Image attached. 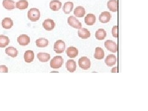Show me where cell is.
Instances as JSON below:
<instances>
[{"instance_id": "6da1fadb", "label": "cell", "mask_w": 148, "mask_h": 111, "mask_svg": "<svg viewBox=\"0 0 148 111\" xmlns=\"http://www.w3.org/2000/svg\"><path fill=\"white\" fill-rule=\"evenodd\" d=\"M28 18L32 22H36L40 19V12L38 9L31 8L27 13Z\"/></svg>"}, {"instance_id": "7a4b0ae2", "label": "cell", "mask_w": 148, "mask_h": 111, "mask_svg": "<svg viewBox=\"0 0 148 111\" xmlns=\"http://www.w3.org/2000/svg\"><path fill=\"white\" fill-rule=\"evenodd\" d=\"M64 62V59L62 56H56L54 57L50 62V66L54 69H58L61 68Z\"/></svg>"}, {"instance_id": "3957f363", "label": "cell", "mask_w": 148, "mask_h": 111, "mask_svg": "<svg viewBox=\"0 0 148 111\" xmlns=\"http://www.w3.org/2000/svg\"><path fill=\"white\" fill-rule=\"evenodd\" d=\"M78 66L83 70H88L91 67V61L86 56H83L78 60Z\"/></svg>"}, {"instance_id": "277c9868", "label": "cell", "mask_w": 148, "mask_h": 111, "mask_svg": "<svg viewBox=\"0 0 148 111\" xmlns=\"http://www.w3.org/2000/svg\"><path fill=\"white\" fill-rule=\"evenodd\" d=\"M66 49V43L64 41L59 40L56 41L54 45V51L57 54L62 53Z\"/></svg>"}, {"instance_id": "5b68a950", "label": "cell", "mask_w": 148, "mask_h": 111, "mask_svg": "<svg viewBox=\"0 0 148 111\" xmlns=\"http://www.w3.org/2000/svg\"><path fill=\"white\" fill-rule=\"evenodd\" d=\"M67 23L68 24L72 27L74 29H80V28H82V23L78 21L77 18L73 16H70L69 17L67 18Z\"/></svg>"}, {"instance_id": "8992f818", "label": "cell", "mask_w": 148, "mask_h": 111, "mask_svg": "<svg viewBox=\"0 0 148 111\" xmlns=\"http://www.w3.org/2000/svg\"><path fill=\"white\" fill-rule=\"evenodd\" d=\"M104 46L108 50H109L110 52L114 53L117 52V49H118L117 45L112 40H108L107 41H106L104 43Z\"/></svg>"}, {"instance_id": "52a82bcc", "label": "cell", "mask_w": 148, "mask_h": 111, "mask_svg": "<svg viewBox=\"0 0 148 111\" xmlns=\"http://www.w3.org/2000/svg\"><path fill=\"white\" fill-rule=\"evenodd\" d=\"M56 26V24L53 20L51 18H48V19L45 20L43 22V27L44 29L47 31H51L53 30Z\"/></svg>"}, {"instance_id": "ba28073f", "label": "cell", "mask_w": 148, "mask_h": 111, "mask_svg": "<svg viewBox=\"0 0 148 111\" xmlns=\"http://www.w3.org/2000/svg\"><path fill=\"white\" fill-rule=\"evenodd\" d=\"M17 42L21 46H27L30 43V38L28 35L23 34L18 37Z\"/></svg>"}, {"instance_id": "9c48e42d", "label": "cell", "mask_w": 148, "mask_h": 111, "mask_svg": "<svg viewBox=\"0 0 148 111\" xmlns=\"http://www.w3.org/2000/svg\"><path fill=\"white\" fill-rule=\"evenodd\" d=\"M111 18L110 13L108 11H104L101 12L99 17V21L103 24H106L110 21Z\"/></svg>"}, {"instance_id": "30bf717a", "label": "cell", "mask_w": 148, "mask_h": 111, "mask_svg": "<svg viewBox=\"0 0 148 111\" xmlns=\"http://www.w3.org/2000/svg\"><path fill=\"white\" fill-rule=\"evenodd\" d=\"M66 54L70 58H75L78 54V50L74 46H69L66 50Z\"/></svg>"}, {"instance_id": "8fae6325", "label": "cell", "mask_w": 148, "mask_h": 111, "mask_svg": "<svg viewBox=\"0 0 148 111\" xmlns=\"http://www.w3.org/2000/svg\"><path fill=\"white\" fill-rule=\"evenodd\" d=\"M78 35L82 39H87L90 38L91 34L90 31L85 28H80V29H78Z\"/></svg>"}, {"instance_id": "7c38bea8", "label": "cell", "mask_w": 148, "mask_h": 111, "mask_svg": "<svg viewBox=\"0 0 148 111\" xmlns=\"http://www.w3.org/2000/svg\"><path fill=\"white\" fill-rule=\"evenodd\" d=\"M66 67L67 68V70L69 72H74L76 71L77 68V64L75 61L73 59H69L67 61L66 64Z\"/></svg>"}, {"instance_id": "4fadbf2b", "label": "cell", "mask_w": 148, "mask_h": 111, "mask_svg": "<svg viewBox=\"0 0 148 111\" xmlns=\"http://www.w3.org/2000/svg\"><path fill=\"white\" fill-rule=\"evenodd\" d=\"M117 58L114 54H109L105 59V63L109 67H112L116 64Z\"/></svg>"}, {"instance_id": "5bb4252c", "label": "cell", "mask_w": 148, "mask_h": 111, "mask_svg": "<svg viewBox=\"0 0 148 111\" xmlns=\"http://www.w3.org/2000/svg\"><path fill=\"white\" fill-rule=\"evenodd\" d=\"M24 58L25 62L27 63H31L33 62L35 58V54L33 51L27 50L24 54Z\"/></svg>"}, {"instance_id": "9a60e30c", "label": "cell", "mask_w": 148, "mask_h": 111, "mask_svg": "<svg viewBox=\"0 0 148 111\" xmlns=\"http://www.w3.org/2000/svg\"><path fill=\"white\" fill-rule=\"evenodd\" d=\"M62 7V3L58 0H52L49 3V8L53 11H58Z\"/></svg>"}, {"instance_id": "2e32d148", "label": "cell", "mask_w": 148, "mask_h": 111, "mask_svg": "<svg viewBox=\"0 0 148 111\" xmlns=\"http://www.w3.org/2000/svg\"><path fill=\"white\" fill-rule=\"evenodd\" d=\"M3 6L7 10H13L16 8V3L13 0H3Z\"/></svg>"}, {"instance_id": "e0dca14e", "label": "cell", "mask_w": 148, "mask_h": 111, "mask_svg": "<svg viewBox=\"0 0 148 111\" xmlns=\"http://www.w3.org/2000/svg\"><path fill=\"white\" fill-rule=\"evenodd\" d=\"M13 21L11 18L6 17L3 19L1 22L2 27L5 29H10L13 26Z\"/></svg>"}, {"instance_id": "ac0fdd59", "label": "cell", "mask_w": 148, "mask_h": 111, "mask_svg": "<svg viewBox=\"0 0 148 111\" xmlns=\"http://www.w3.org/2000/svg\"><path fill=\"white\" fill-rule=\"evenodd\" d=\"M96 18L93 14H88L85 17V22L87 25H92L95 24Z\"/></svg>"}, {"instance_id": "d6986e66", "label": "cell", "mask_w": 148, "mask_h": 111, "mask_svg": "<svg viewBox=\"0 0 148 111\" xmlns=\"http://www.w3.org/2000/svg\"><path fill=\"white\" fill-rule=\"evenodd\" d=\"M107 6L108 9L112 12H117L118 11V1L117 0H109L108 2Z\"/></svg>"}, {"instance_id": "ffe728a7", "label": "cell", "mask_w": 148, "mask_h": 111, "mask_svg": "<svg viewBox=\"0 0 148 111\" xmlns=\"http://www.w3.org/2000/svg\"><path fill=\"white\" fill-rule=\"evenodd\" d=\"M85 9L82 6H77L74 9L73 14L77 17H83L85 15Z\"/></svg>"}, {"instance_id": "44dd1931", "label": "cell", "mask_w": 148, "mask_h": 111, "mask_svg": "<svg viewBox=\"0 0 148 111\" xmlns=\"http://www.w3.org/2000/svg\"><path fill=\"white\" fill-rule=\"evenodd\" d=\"M106 36H107V33H106V30L103 29H98L95 33L96 38L99 40H103L106 38Z\"/></svg>"}, {"instance_id": "7402d4cb", "label": "cell", "mask_w": 148, "mask_h": 111, "mask_svg": "<svg viewBox=\"0 0 148 111\" xmlns=\"http://www.w3.org/2000/svg\"><path fill=\"white\" fill-rule=\"evenodd\" d=\"M37 58L41 62H46L50 59L51 56L48 53H40L37 54Z\"/></svg>"}, {"instance_id": "603a6c76", "label": "cell", "mask_w": 148, "mask_h": 111, "mask_svg": "<svg viewBox=\"0 0 148 111\" xmlns=\"http://www.w3.org/2000/svg\"><path fill=\"white\" fill-rule=\"evenodd\" d=\"M94 57L96 59H98V60L103 59L104 57V51L103 49L100 47L96 48Z\"/></svg>"}, {"instance_id": "cb8c5ba5", "label": "cell", "mask_w": 148, "mask_h": 111, "mask_svg": "<svg viewBox=\"0 0 148 111\" xmlns=\"http://www.w3.org/2000/svg\"><path fill=\"white\" fill-rule=\"evenodd\" d=\"M5 52L7 55L12 58H16L18 54L17 49L13 46H9V47L6 48Z\"/></svg>"}, {"instance_id": "d4e9b609", "label": "cell", "mask_w": 148, "mask_h": 111, "mask_svg": "<svg viewBox=\"0 0 148 111\" xmlns=\"http://www.w3.org/2000/svg\"><path fill=\"white\" fill-rule=\"evenodd\" d=\"M49 41L47 39L45 38H40L36 40V45L38 48H45L48 46Z\"/></svg>"}, {"instance_id": "484cf974", "label": "cell", "mask_w": 148, "mask_h": 111, "mask_svg": "<svg viewBox=\"0 0 148 111\" xmlns=\"http://www.w3.org/2000/svg\"><path fill=\"white\" fill-rule=\"evenodd\" d=\"M73 8V3L71 1H68L64 4L63 6V11L66 14H70L72 11Z\"/></svg>"}, {"instance_id": "4316f807", "label": "cell", "mask_w": 148, "mask_h": 111, "mask_svg": "<svg viewBox=\"0 0 148 111\" xmlns=\"http://www.w3.org/2000/svg\"><path fill=\"white\" fill-rule=\"evenodd\" d=\"M28 6H29V3L27 0H20L16 3V7L20 10L26 9Z\"/></svg>"}, {"instance_id": "83f0119b", "label": "cell", "mask_w": 148, "mask_h": 111, "mask_svg": "<svg viewBox=\"0 0 148 111\" xmlns=\"http://www.w3.org/2000/svg\"><path fill=\"white\" fill-rule=\"evenodd\" d=\"M9 43V39L7 36L0 35V48H5Z\"/></svg>"}, {"instance_id": "f1b7e54d", "label": "cell", "mask_w": 148, "mask_h": 111, "mask_svg": "<svg viewBox=\"0 0 148 111\" xmlns=\"http://www.w3.org/2000/svg\"><path fill=\"white\" fill-rule=\"evenodd\" d=\"M112 34L114 38H117L118 37V26L117 25H115L112 27Z\"/></svg>"}, {"instance_id": "f546056e", "label": "cell", "mask_w": 148, "mask_h": 111, "mask_svg": "<svg viewBox=\"0 0 148 111\" xmlns=\"http://www.w3.org/2000/svg\"><path fill=\"white\" fill-rule=\"evenodd\" d=\"M8 73V68L7 66H4V65H2L0 66V73Z\"/></svg>"}, {"instance_id": "4dcf8cb0", "label": "cell", "mask_w": 148, "mask_h": 111, "mask_svg": "<svg viewBox=\"0 0 148 111\" xmlns=\"http://www.w3.org/2000/svg\"><path fill=\"white\" fill-rule=\"evenodd\" d=\"M111 72H112V73H117V72H118L117 67H115L112 68V70H111Z\"/></svg>"}]
</instances>
